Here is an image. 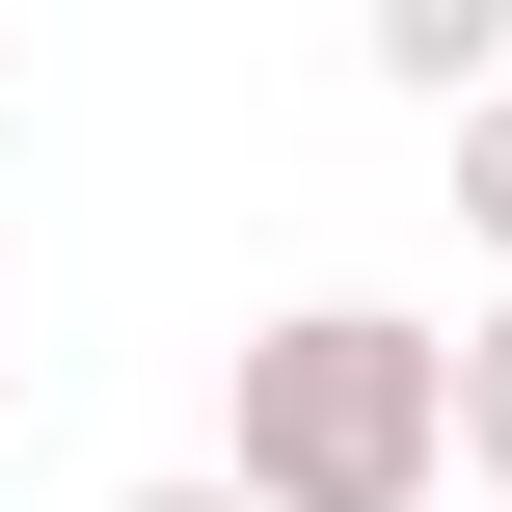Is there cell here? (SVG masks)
<instances>
[{
	"label": "cell",
	"instance_id": "3957f363",
	"mask_svg": "<svg viewBox=\"0 0 512 512\" xmlns=\"http://www.w3.org/2000/svg\"><path fill=\"white\" fill-rule=\"evenodd\" d=\"M459 486H512V297H459Z\"/></svg>",
	"mask_w": 512,
	"mask_h": 512
},
{
	"label": "cell",
	"instance_id": "7a4b0ae2",
	"mask_svg": "<svg viewBox=\"0 0 512 512\" xmlns=\"http://www.w3.org/2000/svg\"><path fill=\"white\" fill-rule=\"evenodd\" d=\"M351 54H378V81H405V108L459 135V108L512 81V0H351Z\"/></svg>",
	"mask_w": 512,
	"mask_h": 512
},
{
	"label": "cell",
	"instance_id": "5b68a950",
	"mask_svg": "<svg viewBox=\"0 0 512 512\" xmlns=\"http://www.w3.org/2000/svg\"><path fill=\"white\" fill-rule=\"evenodd\" d=\"M108 512H243V486H216V459H189V486H108Z\"/></svg>",
	"mask_w": 512,
	"mask_h": 512
},
{
	"label": "cell",
	"instance_id": "277c9868",
	"mask_svg": "<svg viewBox=\"0 0 512 512\" xmlns=\"http://www.w3.org/2000/svg\"><path fill=\"white\" fill-rule=\"evenodd\" d=\"M459 243H486V297H512V81L459 108Z\"/></svg>",
	"mask_w": 512,
	"mask_h": 512
},
{
	"label": "cell",
	"instance_id": "6da1fadb",
	"mask_svg": "<svg viewBox=\"0 0 512 512\" xmlns=\"http://www.w3.org/2000/svg\"><path fill=\"white\" fill-rule=\"evenodd\" d=\"M216 486L243 512H432L459 486V324L405 297H270L216 378Z\"/></svg>",
	"mask_w": 512,
	"mask_h": 512
}]
</instances>
